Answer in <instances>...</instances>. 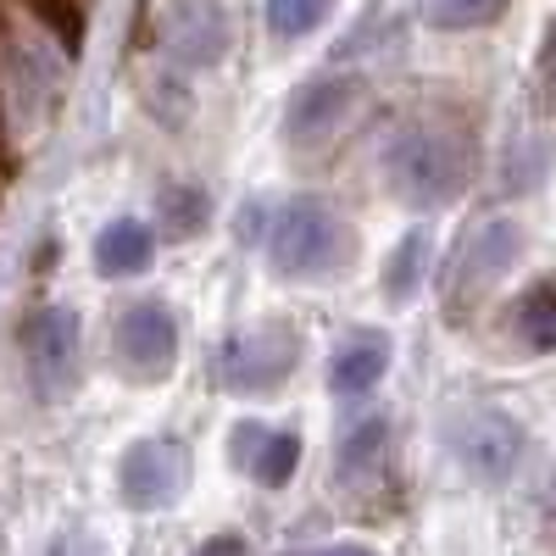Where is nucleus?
<instances>
[{
    "label": "nucleus",
    "mask_w": 556,
    "mask_h": 556,
    "mask_svg": "<svg viewBox=\"0 0 556 556\" xmlns=\"http://www.w3.org/2000/svg\"><path fill=\"white\" fill-rule=\"evenodd\" d=\"M351 256H356L351 223H340L317 195L290 201L267 228V262L278 278H329L351 267Z\"/></svg>",
    "instance_id": "f257e3e1"
},
{
    "label": "nucleus",
    "mask_w": 556,
    "mask_h": 556,
    "mask_svg": "<svg viewBox=\"0 0 556 556\" xmlns=\"http://www.w3.org/2000/svg\"><path fill=\"white\" fill-rule=\"evenodd\" d=\"M384 173L395 184V195L406 206H445L462 184H468V156H462V146L451 134L429 128V123H412L390 139L384 151Z\"/></svg>",
    "instance_id": "f03ea898"
},
{
    "label": "nucleus",
    "mask_w": 556,
    "mask_h": 556,
    "mask_svg": "<svg viewBox=\"0 0 556 556\" xmlns=\"http://www.w3.org/2000/svg\"><path fill=\"white\" fill-rule=\"evenodd\" d=\"M295 367H301V334L290 323H256L217 351V384L245 401H262L285 390Z\"/></svg>",
    "instance_id": "7ed1b4c3"
},
{
    "label": "nucleus",
    "mask_w": 556,
    "mask_h": 556,
    "mask_svg": "<svg viewBox=\"0 0 556 556\" xmlns=\"http://www.w3.org/2000/svg\"><path fill=\"white\" fill-rule=\"evenodd\" d=\"M23 362H28V384L45 401H62L78 374H84V323L73 306H39L23 323Z\"/></svg>",
    "instance_id": "20e7f679"
},
{
    "label": "nucleus",
    "mask_w": 556,
    "mask_h": 556,
    "mask_svg": "<svg viewBox=\"0 0 556 556\" xmlns=\"http://www.w3.org/2000/svg\"><path fill=\"white\" fill-rule=\"evenodd\" d=\"M190 445L184 440H134L117 462V490L134 513H151V506H173L184 490H190Z\"/></svg>",
    "instance_id": "39448f33"
},
{
    "label": "nucleus",
    "mask_w": 556,
    "mask_h": 556,
    "mask_svg": "<svg viewBox=\"0 0 556 556\" xmlns=\"http://www.w3.org/2000/svg\"><path fill=\"white\" fill-rule=\"evenodd\" d=\"M445 440H451V456H456L479 484H501L506 473L518 468V456H523L518 424H513L506 412H495V406H473V412L451 417Z\"/></svg>",
    "instance_id": "423d86ee"
},
{
    "label": "nucleus",
    "mask_w": 556,
    "mask_h": 556,
    "mask_svg": "<svg viewBox=\"0 0 556 556\" xmlns=\"http://www.w3.org/2000/svg\"><path fill=\"white\" fill-rule=\"evenodd\" d=\"M112 345H117V362L128 367V379L156 384V379L173 374V356H178V323H173V312H167L162 301H139V306H128V312L117 317Z\"/></svg>",
    "instance_id": "0eeeda50"
},
{
    "label": "nucleus",
    "mask_w": 556,
    "mask_h": 556,
    "mask_svg": "<svg viewBox=\"0 0 556 556\" xmlns=\"http://www.w3.org/2000/svg\"><path fill=\"white\" fill-rule=\"evenodd\" d=\"M518 256H523V228H518V223H484L479 235L462 245V256H456V267H451V290H445V301H451V306L479 301V295H484V290H490Z\"/></svg>",
    "instance_id": "6e6552de"
},
{
    "label": "nucleus",
    "mask_w": 556,
    "mask_h": 556,
    "mask_svg": "<svg viewBox=\"0 0 556 556\" xmlns=\"http://www.w3.org/2000/svg\"><path fill=\"white\" fill-rule=\"evenodd\" d=\"M235 45V17L223 12V0H178L167 12V51L190 67H212Z\"/></svg>",
    "instance_id": "1a4fd4ad"
},
{
    "label": "nucleus",
    "mask_w": 556,
    "mask_h": 556,
    "mask_svg": "<svg viewBox=\"0 0 556 556\" xmlns=\"http://www.w3.org/2000/svg\"><path fill=\"white\" fill-rule=\"evenodd\" d=\"M228 451H235V468L245 479H256L262 490H285L301 468V440L285 434V429H267V424H235L228 434Z\"/></svg>",
    "instance_id": "9d476101"
},
{
    "label": "nucleus",
    "mask_w": 556,
    "mask_h": 556,
    "mask_svg": "<svg viewBox=\"0 0 556 556\" xmlns=\"http://www.w3.org/2000/svg\"><path fill=\"white\" fill-rule=\"evenodd\" d=\"M384 367H390L384 334H351V340L329 356V390H334L340 401H362L367 390L384 379Z\"/></svg>",
    "instance_id": "9b49d317"
},
{
    "label": "nucleus",
    "mask_w": 556,
    "mask_h": 556,
    "mask_svg": "<svg viewBox=\"0 0 556 556\" xmlns=\"http://www.w3.org/2000/svg\"><path fill=\"white\" fill-rule=\"evenodd\" d=\"M351 96L356 89L345 78H317L306 84L301 96L290 101V139H301V146H312V139H323L345 112H351Z\"/></svg>",
    "instance_id": "f8f14e48"
},
{
    "label": "nucleus",
    "mask_w": 556,
    "mask_h": 556,
    "mask_svg": "<svg viewBox=\"0 0 556 556\" xmlns=\"http://www.w3.org/2000/svg\"><path fill=\"white\" fill-rule=\"evenodd\" d=\"M156 256V235L146 223H134V217H117L101 228V240H96V267L101 278H139L151 267Z\"/></svg>",
    "instance_id": "ddd939ff"
},
{
    "label": "nucleus",
    "mask_w": 556,
    "mask_h": 556,
    "mask_svg": "<svg viewBox=\"0 0 556 556\" xmlns=\"http://www.w3.org/2000/svg\"><path fill=\"white\" fill-rule=\"evenodd\" d=\"M506 323H513V334H518L523 351L551 356L556 351V278H540L534 290H523V301L506 312Z\"/></svg>",
    "instance_id": "4468645a"
},
{
    "label": "nucleus",
    "mask_w": 556,
    "mask_h": 556,
    "mask_svg": "<svg viewBox=\"0 0 556 556\" xmlns=\"http://www.w3.org/2000/svg\"><path fill=\"white\" fill-rule=\"evenodd\" d=\"M384 445H390V417H384V412L356 417V424L340 434V462H334V473H340V479L374 473V468H379V456H384Z\"/></svg>",
    "instance_id": "2eb2a0df"
},
{
    "label": "nucleus",
    "mask_w": 556,
    "mask_h": 556,
    "mask_svg": "<svg viewBox=\"0 0 556 556\" xmlns=\"http://www.w3.org/2000/svg\"><path fill=\"white\" fill-rule=\"evenodd\" d=\"M424 256H429L424 228H412V235L390 251V262H384V301L390 306H406L417 290H424Z\"/></svg>",
    "instance_id": "dca6fc26"
},
{
    "label": "nucleus",
    "mask_w": 556,
    "mask_h": 556,
    "mask_svg": "<svg viewBox=\"0 0 556 556\" xmlns=\"http://www.w3.org/2000/svg\"><path fill=\"white\" fill-rule=\"evenodd\" d=\"M206 217H212L206 190H195V184H173V190H162V223H167V235H173V240L201 235Z\"/></svg>",
    "instance_id": "f3484780"
},
{
    "label": "nucleus",
    "mask_w": 556,
    "mask_h": 556,
    "mask_svg": "<svg viewBox=\"0 0 556 556\" xmlns=\"http://www.w3.org/2000/svg\"><path fill=\"white\" fill-rule=\"evenodd\" d=\"M334 12V0H267V28L278 39H301Z\"/></svg>",
    "instance_id": "a211bd4d"
},
{
    "label": "nucleus",
    "mask_w": 556,
    "mask_h": 556,
    "mask_svg": "<svg viewBox=\"0 0 556 556\" xmlns=\"http://www.w3.org/2000/svg\"><path fill=\"white\" fill-rule=\"evenodd\" d=\"M506 7V0H434V23L440 28H468V23H479V17H495Z\"/></svg>",
    "instance_id": "6ab92c4d"
},
{
    "label": "nucleus",
    "mask_w": 556,
    "mask_h": 556,
    "mask_svg": "<svg viewBox=\"0 0 556 556\" xmlns=\"http://www.w3.org/2000/svg\"><path fill=\"white\" fill-rule=\"evenodd\" d=\"M540 78H545V106L556 112V34L545 45V62H540Z\"/></svg>",
    "instance_id": "aec40b11"
},
{
    "label": "nucleus",
    "mask_w": 556,
    "mask_h": 556,
    "mask_svg": "<svg viewBox=\"0 0 556 556\" xmlns=\"http://www.w3.org/2000/svg\"><path fill=\"white\" fill-rule=\"evenodd\" d=\"M195 556H245V540H240V534H217V540H206Z\"/></svg>",
    "instance_id": "412c9836"
},
{
    "label": "nucleus",
    "mask_w": 556,
    "mask_h": 556,
    "mask_svg": "<svg viewBox=\"0 0 556 556\" xmlns=\"http://www.w3.org/2000/svg\"><path fill=\"white\" fill-rule=\"evenodd\" d=\"M285 556H374L367 545H323V551H285Z\"/></svg>",
    "instance_id": "4be33fe9"
}]
</instances>
